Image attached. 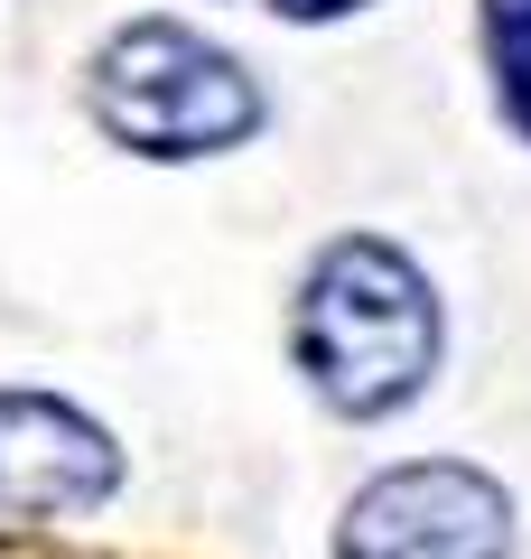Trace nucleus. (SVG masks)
<instances>
[{"label":"nucleus","mask_w":531,"mask_h":559,"mask_svg":"<svg viewBox=\"0 0 531 559\" xmlns=\"http://www.w3.org/2000/svg\"><path fill=\"white\" fill-rule=\"evenodd\" d=\"M280 20H345V10H364V0H271Z\"/></svg>","instance_id":"obj_6"},{"label":"nucleus","mask_w":531,"mask_h":559,"mask_svg":"<svg viewBox=\"0 0 531 559\" xmlns=\"http://www.w3.org/2000/svg\"><path fill=\"white\" fill-rule=\"evenodd\" d=\"M485 66L504 121L531 140V0H485Z\"/></svg>","instance_id":"obj_5"},{"label":"nucleus","mask_w":531,"mask_h":559,"mask_svg":"<svg viewBox=\"0 0 531 559\" xmlns=\"http://www.w3.org/2000/svg\"><path fill=\"white\" fill-rule=\"evenodd\" d=\"M335 559H512V495L457 457L392 466L345 503Z\"/></svg>","instance_id":"obj_3"},{"label":"nucleus","mask_w":531,"mask_h":559,"mask_svg":"<svg viewBox=\"0 0 531 559\" xmlns=\"http://www.w3.org/2000/svg\"><path fill=\"white\" fill-rule=\"evenodd\" d=\"M121 485V448L103 419L57 392H0V513H94Z\"/></svg>","instance_id":"obj_4"},{"label":"nucleus","mask_w":531,"mask_h":559,"mask_svg":"<svg viewBox=\"0 0 531 559\" xmlns=\"http://www.w3.org/2000/svg\"><path fill=\"white\" fill-rule=\"evenodd\" d=\"M94 121L140 159H215L261 131V84L197 28L131 20L94 57Z\"/></svg>","instance_id":"obj_2"},{"label":"nucleus","mask_w":531,"mask_h":559,"mask_svg":"<svg viewBox=\"0 0 531 559\" xmlns=\"http://www.w3.org/2000/svg\"><path fill=\"white\" fill-rule=\"evenodd\" d=\"M290 345H298V373L317 382L327 411L382 419L401 401H420V382L438 364V289L401 242L345 234L298 280Z\"/></svg>","instance_id":"obj_1"}]
</instances>
